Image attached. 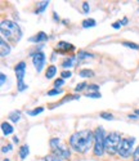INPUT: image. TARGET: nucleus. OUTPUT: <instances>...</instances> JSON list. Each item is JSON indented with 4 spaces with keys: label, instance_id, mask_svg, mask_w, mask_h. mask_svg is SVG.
<instances>
[{
    "label": "nucleus",
    "instance_id": "obj_1",
    "mask_svg": "<svg viewBox=\"0 0 139 161\" xmlns=\"http://www.w3.org/2000/svg\"><path fill=\"white\" fill-rule=\"evenodd\" d=\"M94 142V134L90 130H80L72 134L70 138V146L73 151L79 153H85L91 148Z\"/></svg>",
    "mask_w": 139,
    "mask_h": 161
},
{
    "label": "nucleus",
    "instance_id": "obj_2",
    "mask_svg": "<svg viewBox=\"0 0 139 161\" xmlns=\"http://www.w3.org/2000/svg\"><path fill=\"white\" fill-rule=\"evenodd\" d=\"M0 30H1L3 39L5 37L7 40H10L13 43H18L22 37V31H21L19 26L17 23L12 22V21H3Z\"/></svg>",
    "mask_w": 139,
    "mask_h": 161
},
{
    "label": "nucleus",
    "instance_id": "obj_3",
    "mask_svg": "<svg viewBox=\"0 0 139 161\" xmlns=\"http://www.w3.org/2000/svg\"><path fill=\"white\" fill-rule=\"evenodd\" d=\"M106 151V137L104 130L102 126L97 128L94 132V155L95 156H102Z\"/></svg>",
    "mask_w": 139,
    "mask_h": 161
},
{
    "label": "nucleus",
    "instance_id": "obj_4",
    "mask_svg": "<svg viewBox=\"0 0 139 161\" xmlns=\"http://www.w3.org/2000/svg\"><path fill=\"white\" fill-rule=\"evenodd\" d=\"M121 141H122V139H121L119 133H116V132L109 133L108 135L106 137V151L111 155L119 152L120 146H121Z\"/></svg>",
    "mask_w": 139,
    "mask_h": 161
},
{
    "label": "nucleus",
    "instance_id": "obj_5",
    "mask_svg": "<svg viewBox=\"0 0 139 161\" xmlns=\"http://www.w3.org/2000/svg\"><path fill=\"white\" fill-rule=\"evenodd\" d=\"M50 147H52V151H53V153H54V156H57L58 159H68L71 155L70 150L62 144L59 138L50 139Z\"/></svg>",
    "mask_w": 139,
    "mask_h": 161
},
{
    "label": "nucleus",
    "instance_id": "obj_6",
    "mask_svg": "<svg viewBox=\"0 0 139 161\" xmlns=\"http://www.w3.org/2000/svg\"><path fill=\"white\" fill-rule=\"evenodd\" d=\"M16 71V76H17V81H18V90L19 92H23L27 85L23 83V79H25V72H26V63L25 62H19L18 65L14 68Z\"/></svg>",
    "mask_w": 139,
    "mask_h": 161
},
{
    "label": "nucleus",
    "instance_id": "obj_7",
    "mask_svg": "<svg viewBox=\"0 0 139 161\" xmlns=\"http://www.w3.org/2000/svg\"><path fill=\"white\" fill-rule=\"evenodd\" d=\"M135 142V138H124L121 141V146H120V150H119V153L120 156L122 157H129L133 152V144Z\"/></svg>",
    "mask_w": 139,
    "mask_h": 161
},
{
    "label": "nucleus",
    "instance_id": "obj_8",
    "mask_svg": "<svg viewBox=\"0 0 139 161\" xmlns=\"http://www.w3.org/2000/svg\"><path fill=\"white\" fill-rule=\"evenodd\" d=\"M32 62H34V66L37 72H41V70L44 68V65H45V56H44V53L39 50L35 54H32Z\"/></svg>",
    "mask_w": 139,
    "mask_h": 161
},
{
    "label": "nucleus",
    "instance_id": "obj_9",
    "mask_svg": "<svg viewBox=\"0 0 139 161\" xmlns=\"http://www.w3.org/2000/svg\"><path fill=\"white\" fill-rule=\"evenodd\" d=\"M9 53H10V45L1 37L0 39V54H1V57H7Z\"/></svg>",
    "mask_w": 139,
    "mask_h": 161
},
{
    "label": "nucleus",
    "instance_id": "obj_10",
    "mask_svg": "<svg viewBox=\"0 0 139 161\" xmlns=\"http://www.w3.org/2000/svg\"><path fill=\"white\" fill-rule=\"evenodd\" d=\"M73 49V45L70 43H66V41H59L57 45V50L61 53H64V52H68V50H72Z\"/></svg>",
    "mask_w": 139,
    "mask_h": 161
},
{
    "label": "nucleus",
    "instance_id": "obj_11",
    "mask_svg": "<svg viewBox=\"0 0 139 161\" xmlns=\"http://www.w3.org/2000/svg\"><path fill=\"white\" fill-rule=\"evenodd\" d=\"M46 39H48V35L45 34V32H39V34L36 35V36H34V37H30L28 40L31 41V43H40V41H45Z\"/></svg>",
    "mask_w": 139,
    "mask_h": 161
},
{
    "label": "nucleus",
    "instance_id": "obj_12",
    "mask_svg": "<svg viewBox=\"0 0 139 161\" xmlns=\"http://www.w3.org/2000/svg\"><path fill=\"white\" fill-rule=\"evenodd\" d=\"M1 130H3V133H4V135H10V134L14 132V128L9 123H3L1 124Z\"/></svg>",
    "mask_w": 139,
    "mask_h": 161
},
{
    "label": "nucleus",
    "instance_id": "obj_13",
    "mask_svg": "<svg viewBox=\"0 0 139 161\" xmlns=\"http://www.w3.org/2000/svg\"><path fill=\"white\" fill-rule=\"evenodd\" d=\"M76 61H79L77 57H68V58H66V59L63 61V63H62V67H63V68L72 67L73 65H75Z\"/></svg>",
    "mask_w": 139,
    "mask_h": 161
},
{
    "label": "nucleus",
    "instance_id": "obj_14",
    "mask_svg": "<svg viewBox=\"0 0 139 161\" xmlns=\"http://www.w3.org/2000/svg\"><path fill=\"white\" fill-rule=\"evenodd\" d=\"M55 72H57V67H55V66H49L48 70H46L45 77H46V79H53V77L55 76Z\"/></svg>",
    "mask_w": 139,
    "mask_h": 161
},
{
    "label": "nucleus",
    "instance_id": "obj_15",
    "mask_svg": "<svg viewBox=\"0 0 139 161\" xmlns=\"http://www.w3.org/2000/svg\"><path fill=\"white\" fill-rule=\"evenodd\" d=\"M89 58H93V54H90V53H88V52H84V50H80V52L77 53L79 62L82 61V59H89Z\"/></svg>",
    "mask_w": 139,
    "mask_h": 161
},
{
    "label": "nucleus",
    "instance_id": "obj_16",
    "mask_svg": "<svg viewBox=\"0 0 139 161\" xmlns=\"http://www.w3.org/2000/svg\"><path fill=\"white\" fill-rule=\"evenodd\" d=\"M95 25H97V22H95V19H93V18H89V19L82 21V27H84V28H88V27H94Z\"/></svg>",
    "mask_w": 139,
    "mask_h": 161
},
{
    "label": "nucleus",
    "instance_id": "obj_17",
    "mask_svg": "<svg viewBox=\"0 0 139 161\" xmlns=\"http://www.w3.org/2000/svg\"><path fill=\"white\" fill-rule=\"evenodd\" d=\"M79 75L81 77H93L94 76V72L91 70H88V68H84L79 72Z\"/></svg>",
    "mask_w": 139,
    "mask_h": 161
},
{
    "label": "nucleus",
    "instance_id": "obj_18",
    "mask_svg": "<svg viewBox=\"0 0 139 161\" xmlns=\"http://www.w3.org/2000/svg\"><path fill=\"white\" fill-rule=\"evenodd\" d=\"M28 152H30V150H28V146H22L21 147V150H19V156H21V159H26L27 157V155H28Z\"/></svg>",
    "mask_w": 139,
    "mask_h": 161
},
{
    "label": "nucleus",
    "instance_id": "obj_19",
    "mask_svg": "<svg viewBox=\"0 0 139 161\" xmlns=\"http://www.w3.org/2000/svg\"><path fill=\"white\" fill-rule=\"evenodd\" d=\"M9 119H10V121H13V123H17V121H19L21 112H17V111L12 112V114H9Z\"/></svg>",
    "mask_w": 139,
    "mask_h": 161
},
{
    "label": "nucleus",
    "instance_id": "obj_20",
    "mask_svg": "<svg viewBox=\"0 0 139 161\" xmlns=\"http://www.w3.org/2000/svg\"><path fill=\"white\" fill-rule=\"evenodd\" d=\"M37 5H39V8H37L36 13H41V12H44V9H45V8L49 5V1H41Z\"/></svg>",
    "mask_w": 139,
    "mask_h": 161
},
{
    "label": "nucleus",
    "instance_id": "obj_21",
    "mask_svg": "<svg viewBox=\"0 0 139 161\" xmlns=\"http://www.w3.org/2000/svg\"><path fill=\"white\" fill-rule=\"evenodd\" d=\"M122 45H124V46H126V48H131V49H135V50H138V49H139V45H138V44H135V43H130V41H124Z\"/></svg>",
    "mask_w": 139,
    "mask_h": 161
},
{
    "label": "nucleus",
    "instance_id": "obj_22",
    "mask_svg": "<svg viewBox=\"0 0 139 161\" xmlns=\"http://www.w3.org/2000/svg\"><path fill=\"white\" fill-rule=\"evenodd\" d=\"M43 111H44L43 107H39V108H35V110H31V111H28V115H30V116H36V115L41 114Z\"/></svg>",
    "mask_w": 139,
    "mask_h": 161
},
{
    "label": "nucleus",
    "instance_id": "obj_23",
    "mask_svg": "<svg viewBox=\"0 0 139 161\" xmlns=\"http://www.w3.org/2000/svg\"><path fill=\"white\" fill-rule=\"evenodd\" d=\"M100 117L106 119V120H112L113 116H112L111 114H108V112H100Z\"/></svg>",
    "mask_w": 139,
    "mask_h": 161
},
{
    "label": "nucleus",
    "instance_id": "obj_24",
    "mask_svg": "<svg viewBox=\"0 0 139 161\" xmlns=\"http://www.w3.org/2000/svg\"><path fill=\"white\" fill-rule=\"evenodd\" d=\"M86 86H88L86 83H80V84H77V86L75 88V90H76V92H81L82 89H85Z\"/></svg>",
    "mask_w": 139,
    "mask_h": 161
},
{
    "label": "nucleus",
    "instance_id": "obj_25",
    "mask_svg": "<svg viewBox=\"0 0 139 161\" xmlns=\"http://www.w3.org/2000/svg\"><path fill=\"white\" fill-rule=\"evenodd\" d=\"M61 76H62V79H70L71 76H72V74H71V71H63V72L61 74Z\"/></svg>",
    "mask_w": 139,
    "mask_h": 161
},
{
    "label": "nucleus",
    "instance_id": "obj_26",
    "mask_svg": "<svg viewBox=\"0 0 139 161\" xmlns=\"http://www.w3.org/2000/svg\"><path fill=\"white\" fill-rule=\"evenodd\" d=\"M62 93V90L61 89H53V90H50V92H48V95H58V94H61Z\"/></svg>",
    "mask_w": 139,
    "mask_h": 161
},
{
    "label": "nucleus",
    "instance_id": "obj_27",
    "mask_svg": "<svg viewBox=\"0 0 139 161\" xmlns=\"http://www.w3.org/2000/svg\"><path fill=\"white\" fill-rule=\"evenodd\" d=\"M63 84H64V80L62 79V77H61V79H57V80L54 81V86H55L57 89H58V86H62Z\"/></svg>",
    "mask_w": 139,
    "mask_h": 161
},
{
    "label": "nucleus",
    "instance_id": "obj_28",
    "mask_svg": "<svg viewBox=\"0 0 139 161\" xmlns=\"http://www.w3.org/2000/svg\"><path fill=\"white\" fill-rule=\"evenodd\" d=\"M44 161H62V160L58 159L57 156H46L45 159H44Z\"/></svg>",
    "mask_w": 139,
    "mask_h": 161
},
{
    "label": "nucleus",
    "instance_id": "obj_29",
    "mask_svg": "<svg viewBox=\"0 0 139 161\" xmlns=\"http://www.w3.org/2000/svg\"><path fill=\"white\" fill-rule=\"evenodd\" d=\"M86 97H88V98H100L102 95H100L99 92H97V93H89V94L86 95Z\"/></svg>",
    "mask_w": 139,
    "mask_h": 161
},
{
    "label": "nucleus",
    "instance_id": "obj_30",
    "mask_svg": "<svg viewBox=\"0 0 139 161\" xmlns=\"http://www.w3.org/2000/svg\"><path fill=\"white\" fill-rule=\"evenodd\" d=\"M133 156H134V161H139V146L137 148H135L134 153H133Z\"/></svg>",
    "mask_w": 139,
    "mask_h": 161
},
{
    "label": "nucleus",
    "instance_id": "obj_31",
    "mask_svg": "<svg viewBox=\"0 0 139 161\" xmlns=\"http://www.w3.org/2000/svg\"><path fill=\"white\" fill-rule=\"evenodd\" d=\"M88 88H89V90H93V92H95V93L99 90V86L97 85V84H91V85L88 86Z\"/></svg>",
    "mask_w": 139,
    "mask_h": 161
},
{
    "label": "nucleus",
    "instance_id": "obj_32",
    "mask_svg": "<svg viewBox=\"0 0 139 161\" xmlns=\"http://www.w3.org/2000/svg\"><path fill=\"white\" fill-rule=\"evenodd\" d=\"M121 26H122V21H117V22H115V23H112V27H113L115 30H117V28H120Z\"/></svg>",
    "mask_w": 139,
    "mask_h": 161
},
{
    "label": "nucleus",
    "instance_id": "obj_33",
    "mask_svg": "<svg viewBox=\"0 0 139 161\" xmlns=\"http://www.w3.org/2000/svg\"><path fill=\"white\" fill-rule=\"evenodd\" d=\"M82 9H84L85 13H89L90 8H89V4H88L86 1H84V3H82Z\"/></svg>",
    "mask_w": 139,
    "mask_h": 161
},
{
    "label": "nucleus",
    "instance_id": "obj_34",
    "mask_svg": "<svg viewBox=\"0 0 139 161\" xmlns=\"http://www.w3.org/2000/svg\"><path fill=\"white\" fill-rule=\"evenodd\" d=\"M9 151H12V144H8V146H5V147H3L1 148V152H9Z\"/></svg>",
    "mask_w": 139,
    "mask_h": 161
},
{
    "label": "nucleus",
    "instance_id": "obj_35",
    "mask_svg": "<svg viewBox=\"0 0 139 161\" xmlns=\"http://www.w3.org/2000/svg\"><path fill=\"white\" fill-rule=\"evenodd\" d=\"M0 79H1V85H4V83H5V75H4V74L0 75Z\"/></svg>",
    "mask_w": 139,
    "mask_h": 161
},
{
    "label": "nucleus",
    "instance_id": "obj_36",
    "mask_svg": "<svg viewBox=\"0 0 139 161\" xmlns=\"http://www.w3.org/2000/svg\"><path fill=\"white\" fill-rule=\"evenodd\" d=\"M129 117H130V119H133V120H137V119H139V117H138V115H129Z\"/></svg>",
    "mask_w": 139,
    "mask_h": 161
},
{
    "label": "nucleus",
    "instance_id": "obj_37",
    "mask_svg": "<svg viewBox=\"0 0 139 161\" xmlns=\"http://www.w3.org/2000/svg\"><path fill=\"white\" fill-rule=\"evenodd\" d=\"M13 142H14V143H18V142H19V139L17 138V137H13Z\"/></svg>",
    "mask_w": 139,
    "mask_h": 161
},
{
    "label": "nucleus",
    "instance_id": "obj_38",
    "mask_svg": "<svg viewBox=\"0 0 139 161\" xmlns=\"http://www.w3.org/2000/svg\"><path fill=\"white\" fill-rule=\"evenodd\" d=\"M126 23H128V18H126V17H125V18L122 19V25H126Z\"/></svg>",
    "mask_w": 139,
    "mask_h": 161
},
{
    "label": "nucleus",
    "instance_id": "obj_39",
    "mask_svg": "<svg viewBox=\"0 0 139 161\" xmlns=\"http://www.w3.org/2000/svg\"><path fill=\"white\" fill-rule=\"evenodd\" d=\"M52 61H55V53H53V54H52Z\"/></svg>",
    "mask_w": 139,
    "mask_h": 161
},
{
    "label": "nucleus",
    "instance_id": "obj_40",
    "mask_svg": "<svg viewBox=\"0 0 139 161\" xmlns=\"http://www.w3.org/2000/svg\"><path fill=\"white\" fill-rule=\"evenodd\" d=\"M135 115H138V116H139V110H135Z\"/></svg>",
    "mask_w": 139,
    "mask_h": 161
}]
</instances>
